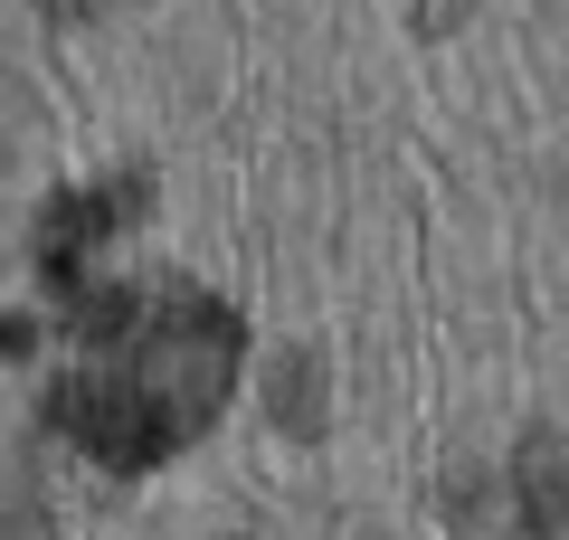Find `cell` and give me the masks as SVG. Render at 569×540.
<instances>
[{"label":"cell","mask_w":569,"mask_h":540,"mask_svg":"<svg viewBox=\"0 0 569 540\" xmlns=\"http://www.w3.org/2000/svg\"><path fill=\"white\" fill-rule=\"evenodd\" d=\"M228 389V322L209 313H152L142 332L114 341L104 370L77 380V427L104 456H152V446L190 437Z\"/></svg>","instance_id":"cell-1"}]
</instances>
